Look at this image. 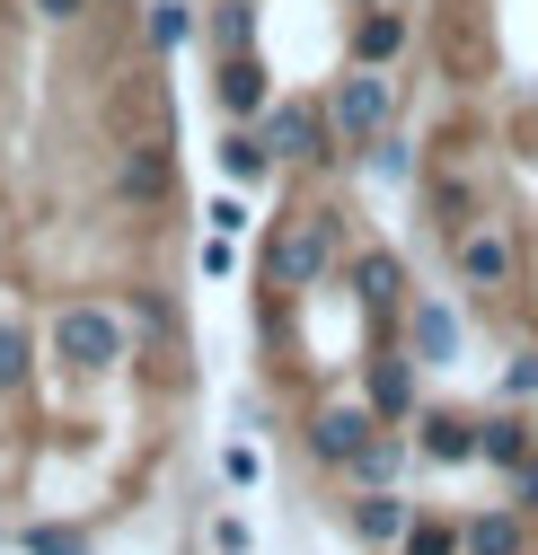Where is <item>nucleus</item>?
<instances>
[{
  "mask_svg": "<svg viewBox=\"0 0 538 555\" xmlns=\"http://www.w3.org/2000/svg\"><path fill=\"white\" fill-rule=\"evenodd\" d=\"M265 151H274V159H318V115L283 106L274 124H265Z\"/></svg>",
  "mask_w": 538,
  "mask_h": 555,
  "instance_id": "39448f33",
  "label": "nucleus"
},
{
  "mask_svg": "<svg viewBox=\"0 0 538 555\" xmlns=\"http://www.w3.org/2000/svg\"><path fill=\"white\" fill-rule=\"evenodd\" d=\"M354 529L362 538H407V503H397V494H362L354 503Z\"/></svg>",
  "mask_w": 538,
  "mask_h": 555,
  "instance_id": "0eeeda50",
  "label": "nucleus"
},
{
  "mask_svg": "<svg viewBox=\"0 0 538 555\" xmlns=\"http://www.w3.org/2000/svg\"><path fill=\"white\" fill-rule=\"evenodd\" d=\"M415 353H433V362L459 353V318L450 309H415Z\"/></svg>",
  "mask_w": 538,
  "mask_h": 555,
  "instance_id": "6e6552de",
  "label": "nucleus"
},
{
  "mask_svg": "<svg viewBox=\"0 0 538 555\" xmlns=\"http://www.w3.org/2000/svg\"><path fill=\"white\" fill-rule=\"evenodd\" d=\"M36 10H44V18H72V10H80V0H36Z\"/></svg>",
  "mask_w": 538,
  "mask_h": 555,
  "instance_id": "6ab92c4d",
  "label": "nucleus"
},
{
  "mask_svg": "<svg viewBox=\"0 0 538 555\" xmlns=\"http://www.w3.org/2000/svg\"><path fill=\"white\" fill-rule=\"evenodd\" d=\"M503 388H512V397H538V353H529V362H512V379H503Z\"/></svg>",
  "mask_w": 538,
  "mask_h": 555,
  "instance_id": "a211bd4d",
  "label": "nucleus"
},
{
  "mask_svg": "<svg viewBox=\"0 0 538 555\" xmlns=\"http://www.w3.org/2000/svg\"><path fill=\"white\" fill-rule=\"evenodd\" d=\"M53 353L72 362V371H115V362H124V318H106V309H62V318H53Z\"/></svg>",
  "mask_w": 538,
  "mask_h": 555,
  "instance_id": "f257e3e1",
  "label": "nucleus"
},
{
  "mask_svg": "<svg viewBox=\"0 0 538 555\" xmlns=\"http://www.w3.org/2000/svg\"><path fill=\"white\" fill-rule=\"evenodd\" d=\"M371 405H380V414H407V371H397V362L371 371Z\"/></svg>",
  "mask_w": 538,
  "mask_h": 555,
  "instance_id": "ddd939ff",
  "label": "nucleus"
},
{
  "mask_svg": "<svg viewBox=\"0 0 538 555\" xmlns=\"http://www.w3.org/2000/svg\"><path fill=\"white\" fill-rule=\"evenodd\" d=\"M407 555H450V529H407Z\"/></svg>",
  "mask_w": 538,
  "mask_h": 555,
  "instance_id": "f3484780",
  "label": "nucleus"
},
{
  "mask_svg": "<svg viewBox=\"0 0 538 555\" xmlns=\"http://www.w3.org/2000/svg\"><path fill=\"white\" fill-rule=\"evenodd\" d=\"M354 467H362V476H371V485H388V476H397V441H371V450H362V459H354Z\"/></svg>",
  "mask_w": 538,
  "mask_h": 555,
  "instance_id": "2eb2a0df",
  "label": "nucleus"
},
{
  "mask_svg": "<svg viewBox=\"0 0 538 555\" xmlns=\"http://www.w3.org/2000/svg\"><path fill=\"white\" fill-rule=\"evenodd\" d=\"M459 273H467V283H503V273H512V238H503V230L459 238Z\"/></svg>",
  "mask_w": 538,
  "mask_h": 555,
  "instance_id": "20e7f679",
  "label": "nucleus"
},
{
  "mask_svg": "<svg viewBox=\"0 0 538 555\" xmlns=\"http://www.w3.org/2000/svg\"><path fill=\"white\" fill-rule=\"evenodd\" d=\"M477 459H495V467H521V459H529V433H521V424H486V433H477Z\"/></svg>",
  "mask_w": 538,
  "mask_h": 555,
  "instance_id": "1a4fd4ad",
  "label": "nucleus"
},
{
  "mask_svg": "<svg viewBox=\"0 0 538 555\" xmlns=\"http://www.w3.org/2000/svg\"><path fill=\"white\" fill-rule=\"evenodd\" d=\"M362 300H371V309L397 300V256H362Z\"/></svg>",
  "mask_w": 538,
  "mask_h": 555,
  "instance_id": "9b49d317",
  "label": "nucleus"
},
{
  "mask_svg": "<svg viewBox=\"0 0 538 555\" xmlns=\"http://www.w3.org/2000/svg\"><path fill=\"white\" fill-rule=\"evenodd\" d=\"M371 433H380V424H371V405H335V414H318V433H309V441H318V459H362Z\"/></svg>",
  "mask_w": 538,
  "mask_h": 555,
  "instance_id": "f03ea898",
  "label": "nucleus"
},
{
  "mask_svg": "<svg viewBox=\"0 0 538 555\" xmlns=\"http://www.w3.org/2000/svg\"><path fill=\"white\" fill-rule=\"evenodd\" d=\"M380 115H388V89H380V80H345L335 124H345V132H380Z\"/></svg>",
  "mask_w": 538,
  "mask_h": 555,
  "instance_id": "423d86ee",
  "label": "nucleus"
},
{
  "mask_svg": "<svg viewBox=\"0 0 538 555\" xmlns=\"http://www.w3.org/2000/svg\"><path fill=\"white\" fill-rule=\"evenodd\" d=\"M467 450H477V433H467V424H450V414H433V424H424V459H467Z\"/></svg>",
  "mask_w": 538,
  "mask_h": 555,
  "instance_id": "9d476101",
  "label": "nucleus"
},
{
  "mask_svg": "<svg viewBox=\"0 0 538 555\" xmlns=\"http://www.w3.org/2000/svg\"><path fill=\"white\" fill-rule=\"evenodd\" d=\"M18 379H27V335H18V326H0V397H10Z\"/></svg>",
  "mask_w": 538,
  "mask_h": 555,
  "instance_id": "4468645a",
  "label": "nucleus"
},
{
  "mask_svg": "<svg viewBox=\"0 0 538 555\" xmlns=\"http://www.w3.org/2000/svg\"><path fill=\"white\" fill-rule=\"evenodd\" d=\"M467 555H521V529L512 520H477L467 529Z\"/></svg>",
  "mask_w": 538,
  "mask_h": 555,
  "instance_id": "f8f14e48",
  "label": "nucleus"
},
{
  "mask_svg": "<svg viewBox=\"0 0 538 555\" xmlns=\"http://www.w3.org/2000/svg\"><path fill=\"white\" fill-rule=\"evenodd\" d=\"M27 546H36V555H89V546H80V538H62V529H36V538H27Z\"/></svg>",
  "mask_w": 538,
  "mask_h": 555,
  "instance_id": "dca6fc26",
  "label": "nucleus"
},
{
  "mask_svg": "<svg viewBox=\"0 0 538 555\" xmlns=\"http://www.w3.org/2000/svg\"><path fill=\"white\" fill-rule=\"evenodd\" d=\"M274 273H283V283H318V273H326V221H300V230H283V247H274Z\"/></svg>",
  "mask_w": 538,
  "mask_h": 555,
  "instance_id": "7ed1b4c3",
  "label": "nucleus"
}]
</instances>
